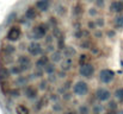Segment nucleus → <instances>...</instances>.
Returning <instances> with one entry per match:
<instances>
[{
  "label": "nucleus",
  "instance_id": "obj_22",
  "mask_svg": "<svg viewBox=\"0 0 123 114\" xmlns=\"http://www.w3.org/2000/svg\"><path fill=\"white\" fill-rule=\"evenodd\" d=\"M75 54H77V51L73 48H71V46H66L65 48V55H66V57H71L72 58Z\"/></svg>",
  "mask_w": 123,
  "mask_h": 114
},
{
  "label": "nucleus",
  "instance_id": "obj_41",
  "mask_svg": "<svg viewBox=\"0 0 123 114\" xmlns=\"http://www.w3.org/2000/svg\"><path fill=\"white\" fill-rule=\"evenodd\" d=\"M102 35H103V33H102V31H96V33H94V36H96V37H102Z\"/></svg>",
  "mask_w": 123,
  "mask_h": 114
},
{
  "label": "nucleus",
  "instance_id": "obj_38",
  "mask_svg": "<svg viewBox=\"0 0 123 114\" xmlns=\"http://www.w3.org/2000/svg\"><path fill=\"white\" fill-rule=\"evenodd\" d=\"M50 99H51L53 101H59V99H60V98H59V96H57L56 94H53V95L50 96Z\"/></svg>",
  "mask_w": 123,
  "mask_h": 114
},
{
  "label": "nucleus",
  "instance_id": "obj_9",
  "mask_svg": "<svg viewBox=\"0 0 123 114\" xmlns=\"http://www.w3.org/2000/svg\"><path fill=\"white\" fill-rule=\"evenodd\" d=\"M24 94H25V96H26L29 100H35V99L38 96V90H37L35 87L29 86V87H26V88H25Z\"/></svg>",
  "mask_w": 123,
  "mask_h": 114
},
{
  "label": "nucleus",
  "instance_id": "obj_42",
  "mask_svg": "<svg viewBox=\"0 0 123 114\" xmlns=\"http://www.w3.org/2000/svg\"><path fill=\"white\" fill-rule=\"evenodd\" d=\"M65 114H75L74 112H68V113H65Z\"/></svg>",
  "mask_w": 123,
  "mask_h": 114
},
{
  "label": "nucleus",
  "instance_id": "obj_1",
  "mask_svg": "<svg viewBox=\"0 0 123 114\" xmlns=\"http://www.w3.org/2000/svg\"><path fill=\"white\" fill-rule=\"evenodd\" d=\"M115 71H112L111 69H102L100 71H99V81L102 82V83H104V84H109V83H111L114 80H115Z\"/></svg>",
  "mask_w": 123,
  "mask_h": 114
},
{
  "label": "nucleus",
  "instance_id": "obj_32",
  "mask_svg": "<svg viewBox=\"0 0 123 114\" xmlns=\"http://www.w3.org/2000/svg\"><path fill=\"white\" fill-rule=\"evenodd\" d=\"M94 2H96L97 7H99V8L104 7V5H105V0H94Z\"/></svg>",
  "mask_w": 123,
  "mask_h": 114
},
{
  "label": "nucleus",
  "instance_id": "obj_29",
  "mask_svg": "<svg viewBox=\"0 0 123 114\" xmlns=\"http://www.w3.org/2000/svg\"><path fill=\"white\" fill-rule=\"evenodd\" d=\"M117 109V102L116 101H110L108 105V111H116Z\"/></svg>",
  "mask_w": 123,
  "mask_h": 114
},
{
  "label": "nucleus",
  "instance_id": "obj_33",
  "mask_svg": "<svg viewBox=\"0 0 123 114\" xmlns=\"http://www.w3.org/2000/svg\"><path fill=\"white\" fill-rule=\"evenodd\" d=\"M96 24H97L98 27H102V26L104 25V19H103V18H98V19L96 20Z\"/></svg>",
  "mask_w": 123,
  "mask_h": 114
},
{
  "label": "nucleus",
  "instance_id": "obj_31",
  "mask_svg": "<svg viewBox=\"0 0 123 114\" xmlns=\"http://www.w3.org/2000/svg\"><path fill=\"white\" fill-rule=\"evenodd\" d=\"M81 48L82 49H91V44H90V42H87V39H85L81 43Z\"/></svg>",
  "mask_w": 123,
  "mask_h": 114
},
{
  "label": "nucleus",
  "instance_id": "obj_14",
  "mask_svg": "<svg viewBox=\"0 0 123 114\" xmlns=\"http://www.w3.org/2000/svg\"><path fill=\"white\" fill-rule=\"evenodd\" d=\"M11 76V71L10 69L5 68V67H0V81L2 80H8Z\"/></svg>",
  "mask_w": 123,
  "mask_h": 114
},
{
  "label": "nucleus",
  "instance_id": "obj_5",
  "mask_svg": "<svg viewBox=\"0 0 123 114\" xmlns=\"http://www.w3.org/2000/svg\"><path fill=\"white\" fill-rule=\"evenodd\" d=\"M28 52L30 54V56H32V57H36V56L43 55V54H44V50L42 49V46L40 45V43L31 42V43L28 45Z\"/></svg>",
  "mask_w": 123,
  "mask_h": 114
},
{
  "label": "nucleus",
  "instance_id": "obj_10",
  "mask_svg": "<svg viewBox=\"0 0 123 114\" xmlns=\"http://www.w3.org/2000/svg\"><path fill=\"white\" fill-rule=\"evenodd\" d=\"M16 52V48L11 44H4L2 48L0 49V54L1 55H7V56H12Z\"/></svg>",
  "mask_w": 123,
  "mask_h": 114
},
{
  "label": "nucleus",
  "instance_id": "obj_16",
  "mask_svg": "<svg viewBox=\"0 0 123 114\" xmlns=\"http://www.w3.org/2000/svg\"><path fill=\"white\" fill-rule=\"evenodd\" d=\"M65 48H66V40H65L63 33H61L57 37V49L59 50H65Z\"/></svg>",
  "mask_w": 123,
  "mask_h": 114
},
{
  "label": "nucleus",
  "instance_id": "obj_11",
  "mask_svg": "<svg viewBox=\"0 0 123 114\" xmlns=\"http://www.w3.org/2000/svg\"><path fill=\"white\" fill-rule=\"evenodd\" d=\"M50 6V1L49 0H38L36 2V8L40 10L41 12H45Z\"/></svg>",
  "mask_w": 123,
  "mask_h": 114
},
{
  "label": "nucleus",
  "instance_id": "obj_23",
  "mask_svg": "<svg viewBox=\"0 0 123 114\" xmlns=\"http://www.w3.org/2000/svg\"><path fill=\"white\" fill-rule=\"evenodd\" d=\"M44 70H45V73L48 74V75H51V74H54L55 73V70H56V68H55V65L54 64H47L45 67H44Z\"/></svg>",
  "mask_w": 123,
  "mask_h": 114
},
{
  "label": "nucleus",
  "instance_id": "obj_20",
  "mask_svg": "<svg viewBox=\"0 0 123 114\" xmlns=\"http://www.w3.org/2000/svg\"><path fill=\"white\" fill-rule=\"evenodd\" d=\"M10 71H11V75H20L22 73H23V70H22V68L19 67V65H14V67H11L10 68Z\"/></svg>",
  "mask_w": 123,
  "mask_h": 114
},
{
  "label": "nucleus",
  "instance_id": "obj_30",
  "mask_svg": "<svg viewBox=\"0 0 123 114\" xmlns=\"http://www.w3.org/2000/svg\"><path fill=\"white\" fill-rule=\"evenodd\" d=\"M92 111L94 112V113H97V114H99L102 111H103V107L100 106V105H97V103H94L93 105V108H92Z\"/></svg>",
  "mask_w": 123,
  "mask_h": 114
},
{
  "label": "nucleus",
  "instance_id": "obj_4",
  "mask_svg": "<svg viewBox=\"0 0 123 114\" xmlns=\"http://www.w3.org/2000/svg\"><path fill=\"white\" fill-rule=\"evenodd\" d=\"M96 95V99L100 102H104V101H109L110 98H111V92L106 88H98L94 93Z\"/></svg>",
  "mask_w": 123,
  "mask_h": 114
},
{
  "label": "nucleus",
  "instance_id": "obj_6",
  "mask_svg": "<svg viewBox=\"0 0 123 114\" xmlns=\"http://www.w3.org/2000/svg\"><path fill=\"white\" fill-rule=\"evenodd\" d=\"M47 32H48V25H45V24H40V25H37L32 29V36L35 39L45 37Z\"/></svg>",
  "mask_w": 123,
  "mask_h": 114
},
{
  "label": "nucleus",
  "instance_id": "obj_12",
  "mask_svg": "<svg viewBox=\"0 0 123 114\" xmlns=\"http://www.w3.org/2000/svg\"><path fill=\"white\" fill-rule=\"evenodd\" d=\"M25 17L28 20H34L36 17H37V8L35 7H29L26 11H25Z\"/></svg>",
  "mask_w": 123,
  "mask_h": 114
},
{
  "label": "nucleus",
  "instance_id": "obj_17",
  "mask_svg": "<svg viewBox=\"0 0 123 114\" xmlns=\"http://www.w3.org/2000/svg\"><path fill=\"white\" fill-rule=\"evenodd\" d=\"M29 82V78L25 77V76H20V75H17V80H16V84L18 86H26Z\"/></svg>",
  "mask_w": 123,
  "mask_h": 114
},
{
  "label": "nucleus",
  "instance_id": "obj_27",
  "mask_svg": "<svg viewBox=\"0 0 123 114\" xmlns=\"http://www.w3.org/2000/svg\"><path fill=\"white\" fill-rule=\"evenodd\" d=\"M56 12L59 13V16H65L67 13V8L63 5H57L56 6Z\"/></svg>",
  "mask_w": 123,
  "mask_h": 114
},
{
  "label": "nucleus",
  "instance_id": "obj_18",
  "mask_svg": "<svg viewBox=\"0 0 123 114\" xmlns=\"http://www.w3.org/2000/svg\"><path fill=\"white\" fill-rule=\"evenodd\" d=\"M50 60H51L53 62L57 63V62L62 61V54H61L60 51H54V52H51V57H50Z\"/></svg>",
  "mask_w": 123,
  "mask_h": 114
},
{
  "label": "nucleus",
  "instance_id": "obj_19",
  "mask_svg": "<svg viewBox=\"0 0 123 114\" xmlns=\"http://www.w3.org/2000/svg\"><path fill=\"white\" fill-rule=\"evenodd\" d=\"M73 13H74V16H78V17H80L84 13V7L81 6V4H77L73 7Z\"/></svg>",
  "mask_w": 123,
  "mask_h": 114
},
{
  "label": "nucleus",
  "instance_id": "obj_8",
  "mask_svg": "<svg viewBox=\"0 0 123 114\" xmlns=\"http://www.w3.org/2000/svg\"><path fill=\"white\" fill-rule=\"evenodd\" d=\"M110 12L112 13H122L123 12V1L122 0H114L109 6Z\"/></svg>",
  "mask_w": 123,
  "mask_h": 114
},
{
  "label": "nucleus",
  "instance_id": "obj_24",
  "mask_svg": "<svg viewBox=\"0 0 123 114\" xmlns=\"http://www.w3.org/2000/svg\"><path fill=\"white\" fill-rule=\"evenodd\" d=\"M114 95H115V98L118 100V101H123V88H117L116 90H115V93H114Z\"/></svg>",
  "mask_w": 123,
  "mask_h": 114
},
{
  "label": "nucleus",
  "instance_id": "obj_3",
  "mask_svg": "<svg viewBox=\"0 0 123 114\" xmlns=\"http://www.w3.org/2000/svg\"><path fill=\"white\" fill-rule=\"evenodd\" d=\"M73 92L75 95L78 96H84L87 94L88 92V84L85 81H78L74 86H73Z\"/></svg>",
  "mask_w": 123,
  "mask_h": 114
},
{
  "label": "nucleus",
  "instance_id": "obj_25",
  "mask_svg": "<svg viewBox=\"0 0 123 114\" xmlns=\"http://www.w3.org/2000/svg\"><path fill=\"white\" fill-rule=\"evenodd\" d=\"M88 60H90V56L87 54H81L80 57H79V60H78V62L81 65V64H85V63H88Z\"/></svg>",
  "mask_w": 123,
  "mask_h": 114
},
{
  "label": "nucleus",
  "instance_id": "obj_37",
  "mask_svg": "<svg viewBox=\"0 0 123 114\" xmlns=\"http://www.w3.org/2000/svg\"><path fill=\"white\" fill-rule=\"evenodd\" d=\"M71 98H72V96H71L69 93H65V94H63V99H65V100H71Z\"/></svg>",
  "mask_w": 123,
  "mask_h": 114
},
{
  "label": "nucleus",
  "instance_id": "obj_40",
  "mask_svg": "<svg viewBox=\"0 0 123 114\" xmlns=\"http://www.w3.org/2000/svg\"><path fill=\"white\" fill-rule=\"evenodd\" d=\"M35 75L37 76V77H42V75H43V71H42V70H37Z\"/></svg>",
  "mask_w": 123,
  "mask_h": 114
},
{
  "label": "nucleus",
  "instance_id": "obj_7",
  "mask_svg": "<svg viewBox=\"0 0 123 114\" xmlns=\"http://www.w3.org/2000/svg\"><path fill=\"white\" fill-rule=\"evenodd\" d=\"M79 74L82 77H86V78H90L92 77L94 74V67L91 64V63H85L80 65V69H79Z\"/></svg>",
  "mask_w": 123,
  "mask_h": 114
},
{
  "label": "nucleus",
  "instance_id": "obj_2",
  "mask_svg": "<svg viewBox=\"0 0 123 114\" xmlns=\"http://www.w3.org/2000/svg\"><path fill=\"white\" fill-rule=\"evenodd\" d=\"M20 35H22V30L19 26L14 25V26H11L6 33V38L7 40L10 42H17L19 38H20Z\"/></svg>",
  "mask_w": 123,
  "mask_h": 114
},
{
  "label": "nucleus",
  "instance_id": "obj_35",
  "mask_svg": "<svg viewBox=\"0 0 123 114\" xmlns=\"http://www.w3.org/2000/svg\"><path fill=\"white\" fill-rule=\"evenodd\" d=\"M47 84H48L47 81H41V83H40V88H41L42 90H44V89L47 88Z\"/></svg>",
  "mask_w": 123,
  "mask_h": 114
},
{
  "label": "nucleus",
  "instance_id": "obj_15",
  "mask_svg": "<svg viewBox=\"0 0 123 114\" xmlns=\"http://www.w3.org/2000/svg\"><path fill=\"white\" fill-rule=\"evenodd\" d=\"M16 113L17 114H30V111H29V108L25 105L19 103V105L16 106Z\"/></svg>",
  "mask_w": 123,
  "mask_h": 114
},
{
  "label": "nucleus",
  "instance_id": "obj_36",
  "mask_svg": "<svg viewBox=\"0 0 123 114\" xmlns=\"http://www.w3.org/2000/svg\"><path fill=\"white\" fill-rule=\"evenodd\" d=\"M53 109L56 111V112H59V111H62V107L61 106H57V105H54L53 106Z\"/></svg>",
  "mask_w": 123,
  "mask_h": 114
},
{
  "label": "nucleus",
  "instance_id": "obj_26",
  "mask_svg": "<svg viewBox=\"0 0 123 114\" xmlns=\"http://www.w3.org/2000/svg\"><path fill=\"white\" fill-rule=\"evenodd\" d=\"M90 113V108L87 105H81L78 107V114H88Z\"/></svg>",
  "mask_w": 123,
  "mask_h": 114
},
{
  "label": "nucleus",
  "instance_id": "obj_34",
  "mask_svg": "<svg viewBox=\"0 0 123 114\" xmlns=\"http://www.w3.org/2000/svg\"><path fill=\"white\" fill-rule=\"evenodd\" d=\"M97 13H98V11H97L96 8H90V10H88V14H90V16H92V17L97 16Z\"/></svg>",
  "mask_w": 123,
  "mask_h": 114
},
{
  "label": "nucleus",
  "instance_id": "obj_39",
  "mask_svg": "<svg viewBox=\"0 0 123 114\" xmlns=\"http://www.w3.org/2000/svg\"><path fill=\"white\" fill-rule=\"evenodd\" d=\"M53 43V37L51 36H48L47 37V44H51Z\"/></svg>",
  "mask_w": 123,
  "mask_h": 114
},
{
  "label": "nucleus",
  "instance_id": "obj_21",
  "mask_svg": "<svg viewBox=\"0 0 123 114\" xmlns=\"http://www.w3.org/2000/svg\"><path fill=\"white\" fill-rule=\"evenodd\" d=\"M115 27L117 29H123V14L117 16L115 18Z\"/></svg>",
  "mask_w": 123,
  "mask_h": 114
},
{
  "label": "nucleus",
  "instance_id": "obj_28",
  "mask_svg": "<svg viewBox=\"0 0 123 114\" xmlns=\"http://www.w3.org/2000/svg\"><path fill=\"white\" fill-rule=\"evenodd\" d=\"M7 95H11V96H13V98H17V96L20 95V90H19L18 88H11Z\"/></svg>",
  "mask_w": 123,
  "mask_h": 114
},
{
  "label": "nucleus",
  "instance_id": "obj_13",
  "mask_svg": "<svg viewBox=\"0 0 123 114\" xmlns=\"http://www.w3.org/2000/svg\"><path fill=\"white\" fill-rule=\"evenodd\" d=\"M48 63H49V57L43 54L41 57L36 61V67H37V68H44Z\"/></svg>",
  "mask_w": 123,
  "mask_h": 114
}]
</instances>
